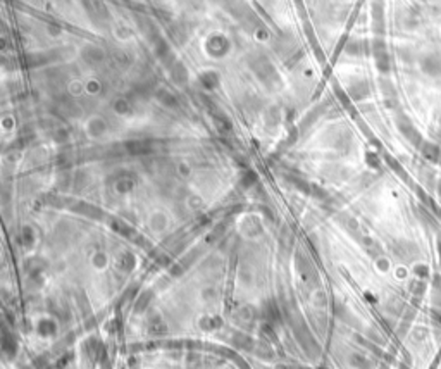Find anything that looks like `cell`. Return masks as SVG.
<instances>
[{
	"instance_id": "1",
	"label": "cell",
	"mask_w": 441,
	"mask_h": 369,
	"mask_svg": "<svg viewBox=\"0 0 441 369\" xmlns=\"http://www.w3.org/2000/svg\"><path fill=\"white\" fill-rule=\"evenodd\" d=\"M397 124H398V128H400L402 135L405 136L412 145H415V147H419V149H421V145L424 144V140H422L419 130H417L414 124H412L410 119H408L407 116H400L397 119Z\"/></svg>"
},
{
	"instance_id": "2",
	"label": "cell",
	"mask_w": 441,
	"mask_h": 369,
	"mask_svg": "<svg viewBox=\"0 0 441 369\" xmlns=\"http://www.w3.org/2000/svg\"><path fill=\"white\" fill-rule=\"evenodd\" d=\"M421 69L428 76H439L441 75V55L438 54H426L421 57Z\"/></svg>"
},
{
	"instance_id": "3",
	"label": "cell",
	"mask_w": 441,
	"mask_h": 369,
	"mask_svg": "<svg viewBox=\"0 0 441 369\" xmlns=\"http://www.w3.org/2000/svg\"><path fill=\"white\" fill-rule=\"evenodd\" d=\"M421 150H422V155L426 159L431 160V163H439L441 160V149L433 142H424L421 145Z\"/></svg>"
}]
</instances>
